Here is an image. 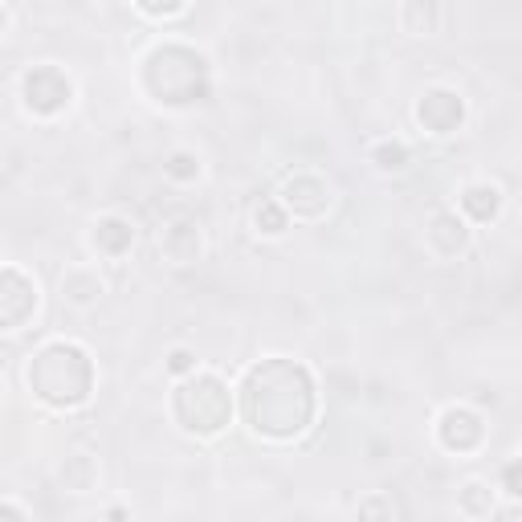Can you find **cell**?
Returning <instances> with one entry per match:
<instances>
[{"label":"cell","mask_w":522,"mask_h":522,"mask_svg":"<svg viewBox=\"0 0 522 522\" xmlns=\"http://www.w3.org/2000/svg\"><path fill=\"white\" fill-rule=\"evenodd\" d=\"M241 408L253 433L270 441H290L315 421V408H319L315 380L294 359H282V355L261 359L257 368H249L241 384Z\"/></svg>","instance_id":"6da1fadb"},{"label":"cell","mask_w":522,"mask_h":522,"mask_svg":"<svg viewBox=\"0 0 522 522\" xmlns=\"http://www.w3.org/2000/svg\"><path fill=\"white\" fill-rule=\"evenodd\" d=\"M29 388L54 408H74L94 388V363L78 343H49L29 363Z\"/></svg>","instance_id":"7a4b0ae2"},{"label":"cell","mask_w":522,"mask_h":522,"mask_svg":"<svg viewBox=\"0 0 522 522\" xmlns=\"http://www.w3.org/2000/svg\"><path fill=\"white\" fill-rule=\"evenodd\" d=\"M143 86L164 107H192L208 98V62L188 45H160L143 62Z\"/></svg>","instance_id":"3957f363"},{"label":"cell","mask_w":522,"mask_h":522,"mask_svg":"<svg viewBox=\"0 0 522 522\" xmlns=\"http://www.w3.org/2000/svg\"><path fill=\"white\" fill-rule=\"evenodd\" d=\"M172 412L176 421L196 433V437H217L229 421H233V392L225 388L221 376L200 372L192 380H184L172 396Z\"/></svg>","instance_id":"277c9868"},{"label":"cell","mask_w":522,"mask_h":522,"mask_svg":"<svg viewBox=\"0 0 522 522\" xmlns=\"http://www.w3.org/2000/svg\"><path fill=\"white\" fill-rule=\"evenodd\" d=\"M21 90H25V107L33 115H58L70 102V94H74L70 78L58 66H33L25 74V82H21Z\"/></svg>","instance_id":"5b68a950"},{"label":"cell","mask_w":522,"mask_h":522,"mask_svg":"<svg viewBox=\"0 0 522 522\" xmlns=\"http://www.w3.org/2000/svg\"><path fill=\"white\" fill-rule=\"evenodd\" d=\"M327 204H331V188H327L323 176H315V172L286 176V184H282V208H290L294 217L315 221V217L327 213Z\"/></svg>","instance_id":"8992f818"},{"label":"cell","mask_w":522,"mask_h":522,"mask_svg":"<svg viewBox=\"0 0 522 522\" xmlns=\"http://www.w3.org/2000/svg\"><path fill=\"white\" fill-rule=\"evenodd\" d=\"M37 306V286L17 270V266H5L0 274V323L5 327H21Z\"/></svg>","instance_id":"52a82bcc"},{"label":"cell","mask_w":522,"mask_h":522,"mask_svg":"<svg viewBox=\"0 0 522 522\" xmlns=\"http://www.w3.org/2000/svg\"><path fill=\"white\" fill-rule=\"evenodd\" d=\"M437 437H441V445H445V449H453V453H469V449H478V445H482L486 425H482V416H478L474 408H461V404H453V408H445V412H441Z\"/></svg>","instance_id":"ba28073f"},{"label":"cell","mask_w":522,"mask_h":522,"mask_svg":"<svg viewBox=\"0 0 522 522\" xmlns=\"http://www.w3.org/2000/svg\"><path fill=\"white\" fill-rule=\"evenodd\" d=\"M416 119H421V127L433 131V135H449L465 119V102L453 90H425V98L416 102Z\"/></svg>","instance_id":"9c48e42d"},{"label":"cell","mask_w":522,"mask_h":522,"mask_svg":"<svg viewBox=\"0 0 522 522\" xmlns=\"http://www.w3.org/2000/svg\"><path fill=\"white\" fill-rule=\"evenodd\" d=\"M160 249H164L168 261H176V266H192L204 249V241H200V229L192 221H172L160 237Z\"/></svg>","instance_id":"30bf717a"},{"label":"cell","mask_w":522,"mask_h":522,"mask_svg":"<svg viewBox=\"0 0 522 522\" xmlns=\"http://www.w3.org/2000/svg\"><path fill=\"white\" fill-rule=\"evenodd\" d=\"M429 245H433V253H441V257H453V253H461L465 249V241H469V233H465V225L457 221V213H433V221H429Z\"/></svg>","instance_id":"8fae6325"},{"label":"cell","mask_w":522,"mask_h":522,"mask_svg":"<svg viewBox=\"0 0 522 522\" xmlns=\"http://www.w3.org/2000/svg\"><path fill=\"white\" fill-rule=\"evenodd\" d=\"M135 241V229L123 221V217H102L94 225V249L98 253H107V257H123Z\"/></svg>","instance_id":"7c38bea8"},{"label":"cell","mask_w":522,"mask_h":522,"mask_svg":"<svg viewBox=\"0 0 522 522\" xmlns=\"http://www.w3.org/2000/svg\"><path fill=\"white\" fill-rule=\"evenodd\" d=\"M461 208L474 221H494L498 217V208H502V192L494 188V184H469L465 192H461Z\"/></svg>","instance_id":"4fadbf2b"},{"label":"cell","mask_w":522,"mask_h":522,"mask_svg":"<svg viewBox=\"0 0 522 522\" xmlns=\"http://www.w3.org/2000/svg\"><path fill=\"white\" fill-rule=\"evenodd\" d=\"M461 510H465L469 518H486V514L494 510V498H490V490H486L482 482H469V486L461 490Z\"/></svg>","instance_id":"5bb4252c"},{"label":"cell","mask_w":522,"mask_h":522,"mask_svg":"<svg viewBox=\"0 0 522 522\" xmlns=\"http://www.w3.org/2000/svg\"><path fill=\"white\" fill-rule=\"evenodd\" d=\"M437 17H441V13H437L433 5H429V9H425V5H404V9H400V21L408 25V33H429V29L437 25Z\"/></svg>","instance_id":"9a60e30c"},{"label":"cell","mask_w":522,"mask_h":522,"mask_svg":"<svg viewBox=\"0 0 522 522\" xmlns=\"http://www.w3.org/2000/svg\"><path fill=\"white\" fill-rule=\"evenodd\" d=\"M253 221H257V229L261 233H282L286 229V208H282V200H266L253 213Z\"/></svg>","instance_id":"2e32d148"},{"label":"cell","mask_w":522,"mask_h":522,"mask_svg":"<svg viewBox=\"0 0 522 522\" xmlns=\"http://www.w3.org/2000/svg\"><path fill=\"white\" fill-rule=\"evenodd\" d=\"M168 176L172 180H196L200 176V160H196V155L192 151H176V155H168Z\"/></svg>","instance_id":"e0dca14e"},{"label":"cell","mask_w":522,"mask_h":522,"mask_svg":"<svg viewBox=\"0 0 522 522\" xmlns=\"http://www.w3.org/2000/svg\"><path fill=\"white\" fill-rule=\"evenodd\" d=\"M359 522H392V502L384 494H368L359 502Z\"/></svg>","instance_id":"ac0fdd59"},{"label":"cell","mask_w":522,"mask_h":522,"mask_svg":"<svg viewBox=\"0 0 522 522\" xmlns=\"http://www.w3.org/2000/svg\"><path fill=\"white\" fill-rule=\"evenodd\" d=\"M62 290H66L74 302H94V298L102 294V282H90L86 274H70V278L62 282Z\"/></svg>","instance_id":"d6986e66"},{"label":"cell","mask_w":522,"mask_h":522,"mask_svg":"<svg viewBox=\"0 0 522 522\" xmlns=\"http://www.w3.org/2000/svg\"><path fill=\"white\" fill-rule=\"evenodd\" d=\"M376 164L380 168H404L408 164V147L404 143H380L376 147Z\"/></svg>","instance_id":"ffe728a7"},{"label":"cell","mask_w":522,"mask_h":522,"mask_svg":"<svg viewBox=\"0 0 522 522\" xmlns=\"http://www.w3.org/2000/svg\"><path fill=\"white\" fill-rule=\"evenodd\" d=\"M502 490H506L510 498H522V457L502 469Z\"/></svg>","instance_id":"44dd1931"},{"label":"cell","mask_w":522,"mask_h":522,"mask_svg":"<svg viewBox=\"0 0 522 522\" xmlns=\"http://www.w3.org/2000/svg\"><path fill=\"white\" fill-rule=\"evenodd\" d=\"M192 363H196V359H192V351H184V347H180V351H172V355H168V372H176V376H180V372H192Z\"/></svg>","instance_id":"7402d4cb"},{"label":"cell","mask_w":522,"mask_h":522,"mask_svg":"<svg viewBox=\"0 0 522 522\" xmlns=\"http://www.w3.org/2000/svg\"><path fill=\"white\" fill-rule=\"evenodd\" d=\"M0 514H5V522H21V514H17V506H13V502L0 506Z\"/></svg>","instance_id":"603a6c76"}]
</instances>
